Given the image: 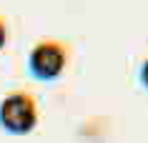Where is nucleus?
I'll use <instances>...</instances> for the list:
<instances>
[{
    "instance_id": "f257e3e1",
    "label": "nucleus",
    "mask_w": 148,
    "mask_h": 143,
    "mask_svg": "<svg viewBox=\"0 0 148 143\" xmlns=\"http://www.w3.org/2000/svg\"><path fill=\"white\" fill-rule=\"evenodd\" d=\"M38 123V103L28 90H13L0 103V126L8 133H30Z\"/></svg>"
},
{
    "instance_id": "f03ea898",
    "label": "nucleus",
    "mask_w": 148,
    "mask_h": 143,
    "mask_svg": "<svg viewBox=\"0 0 148 143\" xmlns=\"http://www.w3.org/2000/svg\"><path fill=\"white\" fill-rule=\"evenodd\" d=\"M70 58V48L63 40L55 38H43L33 45L30 55H28V68H30L33 78L38 80H55L65 70Z\"/></svg>"
},
{
    "instance_id": "7ed1b4c3",
    "label": "nucleus",
    "mask_w": 148,
    "mask_h": 143,
    "mask_svg": "<svg viewBox=\"0 0 148 143\" xmlns=\"http://www.w3.org/2000/svg\"><path fill=\"white\" fill-rule=\"evenodd\" d=\"M140 83H143V88L148 90V58L143 60V65H140Z\"/></svg>"
},
{
    "instance_id": "20e7f679",
    "label": "nucleus",
    "mask_w": 148,
    "mask_h": 143,
    "mask_svg": "<svg viewBox=\"0 0 148 143\" xmlns=\"http://www.w3.org/2000/svg\"><path fill=\"white\" fill-rule=\"evenodd\" d=\"M5 40H8V25H5V20L0 18V50H3V45H5Z\"/></svg>"
}]
</instances>
